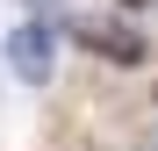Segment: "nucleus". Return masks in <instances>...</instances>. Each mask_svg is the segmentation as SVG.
<instances>
[{"label":"nucleus","instance_id":"39448f33","mask_svg":"<svg viewBox=\"0 0 158 151\" xmlns=\"http://www.w3.org/2000/svg\"><path fill=\"white\" fill-rule=\"evenodd\" d=\"M129 151H158V130H144V137H137V144H129Z\"/></svg>","mask_w":158,"mask_h":151},{"label":"nucleus","instance_id":"7ed1b4c3","mask_svg":"<svg viewBox=\"0 0 158 151\" xmlns=\"http://www.w3.org/2000/svg\"><path fill=\"white\" fill-rule=\"evenodd\" d=\"M15 7H22V15H58L65 0H15Z\"/></svg>","mask_w":158,"mask_h":151},{"label":"nucleus","instance_id":"20e7f679","mask_svg":"<svg viewBox=\"0 0 158 151\" xmlns=\"http://www.w3.org/2000/svg\"><path fill=\"white\" fill-rule=\"evenodd\" d=\"M158 0H115V15H151Z\"/></svg>","mask_w":158,"mask_h":151},{"label":"nucleus","instance_id":"f257e3e1","mask_svg":"<svg viewBox=\"0 0 158 151\" xmlns=\"http://www.w3.org/2000/svg\"><path fill=\"white\" fill-rule=\"evenodd\" d=\"M58 36H65V15H22L7 36H0V58H7L15 86H50V65H58Z\"/></svg>","mask_w":158,"mask_h":151},{"label":"nucleus","instance_id":"f03ea898","mask_svg":"<svg viewBox=\"0 0 158 151\" xmlns=\"http://www.w3.org/2000/svg\"><path fill=\"white\" fill-rule=\"evenodd\" d=\"M65 29L94 50V58H108V65H122V72H137L144 58H151V36L144 29H129V15H72Z\"/></svg>","mask_w":158,"mask_h":151}]
</instances>
